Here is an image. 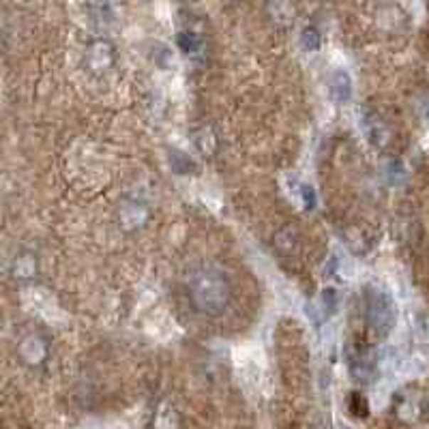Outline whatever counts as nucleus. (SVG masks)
I'll use <instances>...</instances> for the list:
<instances>
[{
    "instance_id": "f257e3e1",
    "label": "nucleus",
    "mask_w": 429,
    "mask_h": 429,
    "mask_svg": "<svg viewBox=\"0 0 429 429\" xmlns=\"http://www.w3.org/2000/svg\"><path fill=\"white\" fill-rule=\"evenodd\" d=\"M187 290L194 307L204 316H221L232 301V281L228 272L213 264H196L187 275Z\"/></svg>"
},
{
    "instance_id": "f03ea898",
    "label": "nucleus",
    "mask_w": 429,
    "mask_h": 429,
    "mask_svg": "<svg viewBox=\"0 0 429 429\" xmlns=\"http://www.w3.org/2000/svg\"><path fill=\"white\" fill-rule=\"evenodd\" d=\"M363 307H365V322L367 327L378 333V335H386L393 324H395V303L388 297V292H384L378 285H369L363 295Z\"/></svg>"
},
{
    "instance_id": "7ed1b4c3",
    "label": "nucleus",
    "mask_w": 429,
    "mask_h": 429,
    "mask_svg": "<svg viewBox=\"0 0 429 429\" xmlns=\"http://www.w3.org/2000/svg\"><path fill=\"white\" fill-rule=\"evenodd\" d=\"M84 65L95 75H105L116 65V48L107 39H95L88 43L84 54Z\"/></svg>"
},
{
    "instance_id": "20e7f679",
    "label": "nucleus",
    "mask_w": 429,
    "mask_h": 429,
    "mask_svg": "<svg viewBox=\"0 0 429 429\" xmlns=\"http://www.w3.org/2000/svg\"><path fill=\"white\" fill-rule=\"evenodd\" d=\"M149 217H151V211H149L147 202L139 198H127L118 208V219L125 230L142 228L149 221Z\"/></svg>"
},
{
    "instance_id": "39448f33",
    "label": "nucleus",
    "mask_w": 429,
    "mask_h": 429,
    "mask_svg": "<svg viewBox=\"0 0 429 429\" xmlns=\"http://www.w3.org/2000/svg\"><path fill=\"white\" fill-rule=\"evenodd\" d=\"M363 129H365V135L369 137V142L378 149H384L391 142V129H388L386 120L376 112H367L363 116Z\"/></svg>"
},
{
    "instance_id": "423d86ee",
    "label": "nucleus",
    "mask_w": 429,
    "mask_h": 429,
    "mask_svg": "<svg viewBox=\"0 0 429 429\" xmlns=\"http://www.w3.org/2000/svg\"><path fill=\"white\" fill-rule=\"evenodd\" d=\"M11 275L20 281H26V279H33L39 270V262H37V255L31 253V251H20L14 260H11V266H9Z\"/></svg>"
},
{
    "instance_id": "0eeeda50",
    "label": "nucleus",
    "mask_w": 429,
    "mask_h": 429,
    "mask_svg": "<svg viewBox=\"0 0 429 429\" xmlns=\"http://www.w3.org/2000/svg\"><path fill=\"white\" fill-rule=\"evenodd\" d=\"M329 92L337 103H346L352 97V80L348 75V71L344 69H335L329 78Z\"/></svg>"
},
{
    "instance_id": "6e6552de",
    "label": "nucleus",
    "mask_w": 429,
    "mask_h": 429,
    "mask_svg": "<svg viewBox=\"0 0 429 429\" xmlns=\"http://www.w3.org/2000/svg\"><path fill=\"white\" fill-rule=\"evenodd\" d=\"M20 354H22L28 363H39V361L46 359V354H48V341H46L39 333H28V335L20 341Z\"/></svg>"
},
{
    "instance_id": "1a4fd4ad",
    "label": "nucleus",
    "mask_w": 429,
    "mask_h": 429,
    "mask_svg": "<svg viewBox=\"0 0 429 429\" xmlns=\"http://www.w3.org/2000/svg\"><path fill=\"white\" fill-rule=\"evenodd\" d=\"M194 142H196V149L204 155V157H211L215 151H217V135L211 127H200L196 133H194Z\"/></svg>"
},
{
    "instance_id": "9d476101",
    "label": "nucleus",
    "mask_w": 429,
    "mask_h": 429,
    "mask_svg": "<svg viewBox=\"0 0 429 429\" xmlns=\"http://www.w3.org/2000/svg\"><path fill=\"white\" fill-rule=\"evenodd\" d=\"M176 43H179L181 52H185L187 56H196V54H200V52H202V46H204L202 37H200L198 33H191V31H183V33H179Z\"/></svg>"
},
{
    "instance_id": "9b49d317",
    "label": "nucleus",
    "mask_w": 429,
    "mask_h": 429,
    "mask_svg": "<svg viewBox=\"0 0 429 429\" xmlns=\"http://www.w3.org/2000/svg\"><path fill=\"white\" fill-rule=\"evenodd\" d=\"M301 46H303L307 52L320 50V46H322V35H320V31H318L316 26H305V28L301 31Z\"/></svg>"
},
{
    "instance_id": "f8f14e48",
    "label": "nucleus",
    "mask_w": 429,
    "mask_h": 429,
    "mask_svg": "<svg viewBox=\"0 0 429 429\" xmlns=\"http://www.w3.org/2000/svg\"><path fill=\"white\" fill-rule=\"evenodd\" d=\"M170 164H172V170H174L176 174H189V170L196 168L194 161H191L183 151H176V149L170 153Z\"/></svg>"
},
{
    "instance_id": "ddd939ff",
    "label": "nucleus",
    "mask_w": 429,
    "mask_h": 429,
    "mask_svg": "<svg viewBox=\"0 0 429 429\" xmlns=\"http://www.w3.org/2000/svg\"><path fill=\"white\" fill-rule=\"evenodd\" d=\"M88 11L92 14V20L99 24H110L114 20V7L112 5H90Z\"/></svg>"
},
{
    "instance_id": "4468645a",
    "label": "nucleus",
    "mask_w": 429,
    "mask_h": 429,
    "mask_svg": "<svg viewBox=\"0 0 429 429\" xmlns=\"http://www.w3.org/2000/svg\"><path fill=\"white\" fill-rule=\"evenodd\" d=\"M297 194H299V198H301V202H303V206H305L307 211H314V208H316L318 198H316V191H314L312 185H307V183H299Z\"/></svg>"
},
{
    "instance_id": "2eb2a0df",
    "label": "nucleus",
    "mask_w": 429,
    "mask_h": 429,
    "mask_svg": "<svg viewBox=\"0 0 429 429\" xmlns=\"http://www.w3.org/2000/svg\"><path fill=\"white\" fill-rule=\"evenodd\" d=\"M322 305H324V312L327 314H333L335 309H337V295H335V290H324V295H322Z\"/></svg>"
}]
</instances>
